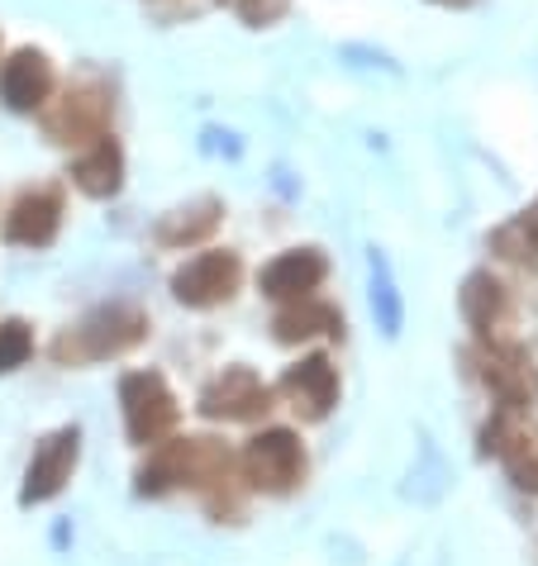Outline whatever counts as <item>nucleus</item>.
Segmentation results:
<instances>
[{"label": "nucleus", "instance_id": "nucleus-6", "mask_svg": "<svg viewBox=\"0 0 538 566\" xmlns=\"http://www.w3.org/2000/svg\"><path fill=\"white\" fill-rule=\"evenodd\" d=\"M244 281V262L229 253V248H210V253H196L186 266H177L172 276V295L192 310H215L225 305Z\"/></svg>", "mask_w": 538, "mask_h": 566}, {"label": "nucleus", "instance_id": "nucleus-16", "mask_svg": "<svg viewBox=\"0 0 538 566\" xmlns=\"http://www.w3.org/2000/svg\"><path fill=\"white\" fill-rule=\"evenodd\" d=\"M72 181L82 186L86 196H96V200H105V196H115L120 186H124V153H120V144L115 138H96L82 157L72 163Z\"/></svg>", "mask_w": 538, "mask_h": 566}, {"label": "nucleus", "instance_id": "nucleus-14", "mask_svg": "<svg viewBox=\"0 0 538 566\" xmlns=\"http://www.w3.org/2000/svg\"><path fill=\"white\" fill-rule=\"evenodd\" d=\"M49 96H53V62L39 49H20L6 67H0V101L10 109L29 115V109L49 105Z\"/></svg>", "mask_w": 538, "mask_h": 566}, {"label": "nucleus", "instance_id": "nucleus-9", "mask_svg": "<svg viewBox=\"0 0 538 566\" xmlns=\"http://www.w3.org/2000/svg\"><path fill=\"white\" fill-rule=\"evenodd\" d=\"M76 452H82V433L76 429H58L53 438H43L34 462H29V471H24V491H20L24 505H43V500H53L62 485L72 481Z\"/></svg>", "mask_w": 538, "mask_h": 566}, {"label": "nucleus", "instance_id": "nucleus-23", "mask_svg": "<svg viewBox=\"0 0 538 566\" xmlns=\"http://www.w3.org/2000/svg\"><path fill=\"white\" fill-rule=\"evenodd\" d=\"M438 6H472V0H438Z\"/></svg>", "mask_w": 538, "mask_h": 566}, {"label": "nucleus", "instance_id": "nucleus-2", "mask_svg": "<svg viewBox=\"0 0 538 566\" xmlns=\"http://www.w3.org/2000/svg\"><path fill=\"white\" fill-rule=\"evenodd\" d=\"M148 334V314H138L134 305H105L96 314H86L76 328L58 338L53 357L58 361H105V357H120L138 348Z\"/></svg>", "mask_w": 538, "mask_h": 566}, {"label": "nucleus", "instance_id": "nucleus-3", "mask_svg": "<svg viewBox=\"0 0 538 566\" xmlns=\"http://www.w3.org/2000/svg\"><path fill=\"white\" fill-rule=\"evenodd\" d=\"M120 405H124V429H130V443L153 448L163 443L177 423V396L157 371H130L120 381Z\"/></svg>", "mask_w": 538, "mask_h": 566}, {"label": "nucleus", "instance_id": "nucleus-15", "mask_svg": "<svg viewBox=\"0 0 538 566\" xmlns=\"http://www.w3.org/2000/svg\"><path fill=\"white\" fill-rule=\"evenodd\" d=\"M62 224V200L58 191H29L6 214V243L14 248H49Z\"/></svg>", "mask_w": 538, "mask_h": 566}, {"label": "nucleus", "instance_id": "nucleus-20", "mask_svg": "<svg viewBox=\"0 0 538 566\" xmlns=\"http://www.w3.org/2000/svg\"><path fill=\"white\" fill-rule=\"evenodd\" d=\"M29 353H34V334H29V324L24 319H6V324H0V376L14 371V367H24Z\"/></svg>", "mask_w": 538, "mask_h": 566}, {"label": "nucleus", "instance_id": "nucleus-11", "mask_svg": "<svg viewBox=\"0 0 538 566\" xmlns=\"http://www.w3.org/2000/svg\"><path fill=\"white\" fill-rule=\"evenodd\" d=\"M329 272V262L320 248H291V253H281L262 266L258 276V291L267 295V301H306V295L320 291V281Z\"/></svg>", "mask_w": 538, "mask_h": 566}, {"label": "nucleus", "instance_id": "nucleus-8", "mask_svg": "<svg viewBox=\"0 0 538 566\" xmlns=\"http://www.w3.org/2000/svg\"><path fill=\"white\" fill-rule=\"evenodd\" d=\"M110 129V96L101 86H72L53 109H49V134L53 144H96Z\"/></svg>", "mask_w": 538, "mask_h": 566}, {"label": "nucleus", "instance_id": "nucleus-22", "mask_svg": "<svg viewBox=\"0 0 538 566\" xmlns=\"http://www.w3.org/2000/svg\"><path fill=\"white\" fill-rule=\"evenodd\" d=\"M515 233H519V239H525V248H534V253H538V200H534V206H529L525 214H519Z\"/></svg>", "mask_w": 538, "mask_h": 566}, {"label": "nucleus", "instance_id": "nucleus-1", "mask_svg": "<svg viewBox=\"0 0 538 566\" xmlns=\"http://www.w3.org/2000/svg\"><path fill=\"white\" fill-rule=\"evenodd\" d=\"M234 481V458L215 438H177V443H153L148 467L138 471V491L163 495L172 485H192V491H219Z\"/></svg>", "mask_w": 538, "mask_h": 566}, {"label": "nucleus", "instance_id": "nucleus-7", "mask_svg": "<svg viewBox=\"0 0 538 566\" xmlns=\"http://www.w3.org/2000/svg\"><path fill=\"white\" fill-rule=\"evenodd\" d=\"M482 381L490 386V396L500 400V410H529L538 400V367L519 343H490L482 353Z\"/></svg>", "mask_w": 538, "mask_h": 566}, {"label": "nucleus", "instance_id": "nucleus-18", "mask_svg": "<svg viewBox=\"0 0 538 566\" xmlns=\"http://www.w3.org/2000/svg\"><path fill=\"white\" fill-rule=\"evenodd\" d=\"M372 314H376V328L386 338H401V324H405V301L395 291V276H391V262L382 248H372Z\"/></svg>", "mask_w": 538, "mask_h": 566}, {"label": "nucleus", "instance_id": "nucleus-13", "mask_svg": "<svg viewBox=\"0 0 538 566\" xmlns=\"http://www.w3.org/2000/svg\"><path fill=\"white\" fill-rule=\"evenodd\" d=\"M457 310H463V319L477 328L486 343H505V328H510V291L500 286L490 272H472L463 281V291H457Z\"/></svg>", "mask_w": 538, "mask_h": 566}, {"label": "nucleus", "instance_id": "nucleus-5", "mask_svg": "<svg viewBox=\"0 0 538 566\" xmlns=\"http://www.w3.org/2000/svg\"><path fill=\"white\" fill-rule=\"evenodd\" d=\"M482 452L500 458V467L510 471V481L519 491L538 495V429L525 419V410H500L482 429Z\"/></svg>", "mask_w": 538, "mask_h": 566}, {"label": "nucleus", "instance_id": "nucleus-21", "mask_svg": "<svg viewBox=\"0 0 538 566\" xmlns=\"http://www.w3.org/2000/svg\"><path fill=\"white\" fill-rule=\"evenodd\" d=\"M234 14H244L248 24H272L281 10H287V0H225Z\"/></svg>", "mask_w": 538, "mask_h": 566}, {"label": "nucleus", "instance_id": "nucleus-4", "mask_svg": "<svg viewBox=\"0 0 538 566\" xmlns=\"http://www.w3.org/2000/svg\"><path fill=\"white\" fill-rule=\"evenodd\" d=\"M244 476L252 491L287 495L306 476V448L291 429H267L244 448Z\"/></svg>", "mask_w": 538, "mask_h": 566}, {"label": "nucleus", "instance_id": "nucleus-12", "mask_svg": "<svg viewBox=\"0 0 538 566\" xmlns=\"http://www.w3.org/2000/svg\"><path fill=\"white\" fill-rule=\"evenodd\" d=\"M281 396L291 400V410H296V415L324 419V415L339 405V371H334V361H329L324 353H314V357H306V361H296V367L281 376Z\"/></svg>", "mask_w": 538, "mask_h": 566}, {"label": "nucleus", "instance_id": "nucleus-17", "mask_svg": "<svg viewBox=\"0 0 538 566\" xmlns=\"http://www.w3.org/2000/svg\"><path fill=\"white\" fill-rule=\"evenodd\" d=\"M277 343H306V338H320V334H343V314L334 305H320V301H291L287 310L277 314Z\"/></svg>", "mask_w": 538, "mask_h": 566}, {"label": "nucleus", "instance_id": "nucleus-10", "mask_svg": "<svg viewBox=\"0 0 538 566\" xmlns=\"http://www.w3.org/2000/svg\"><path fill=\"white\" fill-rule=\"evenodd\" d=\"M272 405V390L252 367H229L219 381L200 390V415L205 419H258Z\"/></svg>", "mask_w": 538, "mask_h": 566}, {"label": "nucleus", "instance_id": "nucleus-19", "mask_svg": "<svg viewBox=\"0 0 538 566\" xmlns=\"http://www.w3.org/2000/svg\"><path fill=\"white\" fill-rule=\"evenodd\" d=\"M215 224H219V200H196V206L167 214L163 224H157V239L167 248H186V243H200Z\"/></svg>", "mask_w": 538, "mask_h": 566}]
</instances>
